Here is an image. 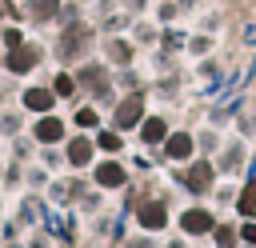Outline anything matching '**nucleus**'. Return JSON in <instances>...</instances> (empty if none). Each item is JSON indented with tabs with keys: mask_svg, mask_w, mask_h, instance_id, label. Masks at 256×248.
<instances>
[{
	"mask_svg": "<svg viewBox=\"0 0 256 248\" xmlns=\"http://www.w3.org/2000/svg\"><path fill=\"white\" fill-rule=\"evenodd\" d=\"M140 120H144V96L132 92V96H124V100L116 104V128H132V124H140Z\"/></svg>",
	"mask_w": 256,
	"mask_h": 248,
	"instance_id": "obj_1",
	"label": "nucleus"
},
{
	"mask_svg": "<svg viewBox=\"0 0 256 248\" xmlns=\"http://www.w3.org/2000/svg\"><path fill=\"white\" fill-rule=\"evenodd\" d=\"M36 60H40V48H32V44H20V48H12L8 56H4V68L8 72H32L36 68Z\"/></svg>",
	"mask_w": 256,
	"mask_h": 248,
	"instance_id": "obj_2",
	"label": "nucleus"
},
{
	"mask_svg": "<svg viewBox=\"0 0 256 248\" xmlns=\"http://www.w3.org/2000/svg\"><path fill=\"white\" fill-rule=\"evenodd\" d=\"M180 228H184L188 236H208V232L216 228V220H212L208 208H188V212L180 216Z\"/></svg>",
	"mask_w": 256,
	"mask_h": 248,
	"instance_id": "obj_3",
	"label": "nucleus"
},
{
	"mask_svg": "<svg viewBox=\"0 0 256 248\" xmlns=\"http://www.w3.org/2000/svg\"><path fill=\"white\" fill-rule=\"evenodd\" d=\"M212 180H216V168H212L208 160L192 164V168H188V176H184V184H188L192 192H208V188H212Z\"/></svg>",
	"mask_w": 256,
	"mask_h": 248,
	"instance_id": "obj_4",
	"label": "nucleus"
},
{
	"mask_svg": "<svg viewBox=\"0 0 256 248\" xmlns=\"http://www.w3.org/2000/svg\"><path fill=\"white\" fill-rule=\"evenodd\" d=\"M52 104H56V92H52L48 84L24 92V108H28V112H40V116H44V112H52Z\"/></svg>",
	"mask_w": 256,
	"mask_h": 248,
	"instance_id": "obj_5",
	"label": "nucleus"
},
{
	"mask_svg": "<svg viewBox=\"0 0 256 248\" xmlns=\"http://www.w3.org/2000/svg\"><path fill=\"white\" fill-rule=\"evenodd\" d=\"M36 140H40V144H56V140H64V124H60V116L44 112V116L36 120Z\"/></svg>",
	"mask_w": 256,
	"mask_h": 248,
	"instance_id": "obj_6",
	"label": "nucleus"
},
{
	"mask_svg": "<svg viewBox=\"0 0 256 248\" xmlns=\"http://www.w3.org/2000/svg\"><path fill=\"white\" fill-rule=\"evenodd\" d=\"M124 180H128L124 164H116V160H104V164H96V184H100V188H120Z\"/></svg>",
	"mask_w": 256,
	"mask_h": 248,
	"instance_id": "obj_7",
	"label": "nucleus"
},
{
	"mask_svg": "<svg viewBox=\"0 0 256 248\" xmlns=\"http://www.w3.org/2000/svg\"><path fill=\"white\" fill-rule=\"evenodd\" d=\"M140 140H144V144H164V140H168V124H164V116H148V120H140Z\"/></svg>",
	"mask_w": 256,
	"mask_h": 248,
	"instance_id": "obj_8",
	"label": "nucleus"
},
{
	"mask_svg": "<svg viewBox=\"0 0 256 248\" xmlns=\"http://www.w3.org/2000/svg\"><path fill=\"white\" fill-rule=\"evenodd\" d=\"M164 152H168V160H188L192 156V136L188 132H168Z\"/></svg>",
	"mask_w": 256,
	"mask_h": 248,
	"instance_id": "obj_9",
	"label": "nucleus"
},
{
	"mask_svg": "<svg viewBox=\"0 0 256 248\" xmlns=\"http://www.w3.org/2000/svg\"><path fill=\"white\" fill-rule=\"evenodd\" d=\"M164 224H168L164 204H144V208H140V228H144V232H160Z\"/></svg>",
	"mask_w": 256,
	"mask_h": 248,
	"instance_id": "obj_10",
	"label": "nucleus"
},
{
	"mask_svg": "<svg viewBox=\"0 0 256 248\" xmlns=\"http://www.w3.org/2000/svg\"><path fill=\"white\" fill-rule=\"evenodd\" d=\"M92 140L88 136H76V140H68V164H76V168H84L88 160H92Z\"/></svg>",
	"mask_w": 256,
	"mask_h": 248,
	"instance_id": "obj_11",
	"label": "nucleus"
},
{
	"mask_svg": "<svg viewBox=\"0 0 256 248\" xmlns=\"http://www.w3.org/2000/svg\"><path fill=\"white\" fill-rule=\"evenodd\" d=\"M108 60H112L116 68L132 64V44H128V40H108Z\"/></svg>",
	"mask_w": 256,
	"mask_h": 248,
	"instance_id": "obj_12",
	"label": "nucleus"
},
{
	"mask_svg": "<svg viewBox=\"0 0 256 248\" xmlns=\"http://www.w3.org/2000/svg\"><path fill=\"white\" fill-rule=\"evenodd\" d=\"M96 148H100V152H112V156H116V152L124 148V140H120V128H116V132H112V128L96 132Z\"/></svg>",
	"mask_w": 256,
	"mask_h": 248,
	"instance_id": "obj_13",
	"label": "nucleus"
},
{
	"mask_svg": "<svg viewBox=\"0 0 256 248\" xmlns=\"http://www.w3.org/2000/svg\"><path fill=\"white\" fill-rule=\"evenodd\" d=\"M28 12H32V20H40V24H44V20H52V16L60 12V0H32V4H28Z\"/></svg>",
	"mask_w": 256,
	"mask_h": 248,
	"instance_id": "obj_14",
	"label": "nucleus"
},
{
	"mask_svg": "<svg viewBox=\"0 0 256 248\" xmlns=\"http://www.w3.org/2000/svg\"><path fill=\"white\" fill-rule=\"evenodd\" d=\"M236 208H240V216H252V212H256V180H248V184H244V192H240Z\"/></svg>",
	"mask_w": 256,
	"mask_h": 248,
	"instance_id": "obj_15",
	"label": "nucleus"
},
{
	"mask_svg": "<svg viewBox=\"0 0 256 248\" xmlns=\"http://www.w3.org/2000/svg\"><path fill=\"white\" fill-rule=\"evenodd\" d=\"M72 88H76V80H72L68 72H60V76L52 80V92H56V96H72Z\"/></svg>",
	"mask_w": 256,
	"mask_h": 248,
	"instance_id": "obj_16",
	"label": "nucleus"
},
{
	"mask_svg": "<svg viewBox=\"0 0 256 248\" xmlns=\"http://www.w3.org/2000/svg\"><path fill=\"white\" fill-rule=\"evenodd\" d=\"M96 124H100L96 108H76V128H96Z\"/></svg>",
	"mask_w": 256,
	"mask_h": 248,
	"instance_id": "obj_17",
	"label": "nucleus"
},
{
	"mask_svg": "<svg viewBox=\"0 0 256 248\" xmlns=\"http://www.w3.org/2000/svg\"><path fill=\"white\" fill-rule=\"evenodd\" d=\"M216 232V248H236V232L228 228V224H220V228H212Z\"/></svg>",
	"mask_w": 256,
	"mask_h": 248,
	"instance_id": "obj_18",
	"label": "nucleus"
},
{
	"mask_svg": "<svg viewBox=\"0 0 256 248\" xmlns=\"http://www.w3.org/2000/svg\"><path fill=\"white\" fill-rule=\"evenodd\" d=\"M20 44H24V32H20V28H4V48L12 52V48H20Z\"/></svg>",
	"mask_w": 256,
	"mask_h": 248,
	"instance_id": "obj_19",
	"label": "nucleus"
},
{
	"mask_svg": "<svg viewBox=\"0 0 256 248\" xmlns=\"http://www.w3.org/2000/svg\"><path fill=\"white\" fill-rule=\"evenodd\" d=\"M240 236H244V244H256V224H244Z\"/></svg>",
	"mask_w": 256,
	"mask_h": 248,
	"instance_id": "obj_20",
	"label": "nucleus"
},
{
	"mask_svg": "<svg viewBox=\"0 0 256 248\" xmlns=\"http://www.w3.org/2000/svg\"><path fill=\"white\" fill-rule=\"evenodd\" d=\"M4 16H20V12H16V4H8V0H0V24H4Z\"/></svg>",
	"mask_w": 256,
	"mask_h": 248,
	"instance_id": "obj_21",
	"label": "nucleus"
},
{
	"mask_svg": "<svg viewBox=\"0 0 256 248\" xmlns=\"http://www.w3.org/2000/svg\"><path fill=\"white\" fill-rule=\"evenodd\" d=\"M136 36H140V40H156V28H144V24H140V28H136Z\"/></svg>",
	"mask_w": 256,
	"mask_h": 248,
	"instance_id": "obj_22",
	"label": "nucleus"
}]
</instances>
